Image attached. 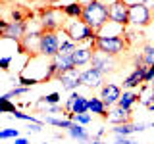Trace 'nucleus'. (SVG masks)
<instances>
[{"label":"nucleus","instance_id":"0eeeda50","mask_svg":"<svg viewBox=\"0 0 154 144\" xmlns=\"http://www.w3.org/2000/svg\"><path fill=\"white\" fill-rule=\"evenodd\" d=\"M41 29L42 33H56L62 27V19H60V10L58 8H42L41 10Z\"/></svg>","mask_w":154,"mask_h":144},{"label":"nucleus","instance_id":"c756f323","mask_svg":"<svg viewBox=\"0 0 154 144\" xmlns=\"http://www.w3.org/2000/svg\"><path fill=\"white\" fill-rule=\"evenodd\" d=\"M10 64H12V56H4V58H0V69L8 71V69H10Z\"/></svg>","mask_w":154,"mask_h":144},{"label":"nucleus","instance_id":"6ab92c4d","mask_svg":"<svg viewBox=\"0 0 154 144\" xmlns=\"http://www.w3.org/2000/svg\"><path fill=\"white\" fill-rule=\"evenodd\" d=\"M67 133H69V136H71V138H75V140H77V142H81V144H89V142H91L89 133L85 131V125L73 123V125H71V129H67Z\"/></svg>","mask_w":154,"mask_h":144},{"label":"nucleus","instance_id":"423d86ee","mask_svg":"<svg viewBox=\"0 0 154 144\" xmlns=\"http://www.w3.org/2000/svg\"><path fill=\"white\" fill-rule=\"evenodd\" d=\"M108 14H110V21L116 23L119 27H127L129 25V4H125L123 0H114L108 4Z\"/></svg>","mask_w":154,"mask_h":144},{"label":"nucleus","instance_id":"a19ab883","mask_svg":"<svg viewBox=\"0 0 154 144\" xmlns=\"http://www.w3.org/2000/svg\"><path fill=\"white\" fill-rule=\"evenodd\" d=\"M150 85H152V88H154V81H152V83H150Z\"/></svg>","mask_w":154,"mask_h":144},{"label":"nucleus","instance_id":"9b49d317","mask_svg":"<svg viewBox=\"0 0 154 144\" xmlns=\"http://www.w3.org/2000/svg\"><path fill=\"white\" fill-rule=\"evenodd\" d=\"M56 81H60L62 88L69 90V92H75L77 86H81V71L79 67H73L69 71H64V73L56 75Z\"/></svg>","mask_w":154,"mask_h":144},{"label":"nucleus","instance_id":"ddd939ff","mask_svg":"<svg viewBox=\"0 0 154 144\" xmlns=\"http://www.w3.org/2000/svg\"><path fill=\"white\" fill-rule=\"evenodd\" d=\"M122 94H123L122 88L114 83H106L102 88H100V98L104 100V104L108 106V108H112V106L118 104L119 98H122Z\"/></svg>","mask_w":154,"mask_h":144},{"label":"nucleus","instance_id":"f3484780","mask_svg":"<svg viewBox=\"0 0 154 144\" xmlns=\"http://www.w3.org/2000/svg\"><path fill=\"white\" fill-rule=\"evenodd\" d=\"M89 112L100 115V117H104V119H108L110 108L104 104V100L100 98V96H98V98H96V96H93V98H89Z\"/></svg>","mask_w":154,"mask_h":144},{"label":"nucleus","instance_id":"7ed1b4c3","mask_svg":"<svg viewBox=\"0 0 154 144\" xmlns=\"http://www.w3.org/2000/svg\"><path fill=\"white\" fill-rule=\"evenodd\" d=\"M127 48H129V42L125 37H96V40L93 44V50L104 52V54L114 56V58H118Z\"/></svg>","mask_w":154,"mask_h":144},{"label":"nucleus","instance_id":"f257e3e1","mask_svg":"<svg viewBox=\"0 0 154 144\" xmlns=\"http://www.w3.org/2000/svg\"><path fill=\"white\" fill-rule=\"evenodd\" d=\"M81 19H83L93 31H96V35H98V31L110 21L108 4L102 2V0H94V2H91L89 6L83 8V16H81Z\"/></svg>","mask_w":154,"mask_h":144},{"label":"nucleus","instance_id":"6e6552de","mask_svg":"<svg viewBox=\"0 0 154 144\" xmlns=\"http://www.w3.org/2000/svg\"><path fill=\"white\" fill-rule=\"evenodd\" d=\"M118 58H114V56H108V54H104V52H98V50H94L93 52V60H91V67H94V69H98L100 73H112V71L118 69Z\"/></svg>","mask_w":154,"mask_h":144},{"label":"nucleus","instance_id":"7c9ffc66","mask_svg":"<svg viewBox=\"0 0 154 144\" xmlns=\"http://www.w3.org/2000/svg\"><path fill=\"white\" fill-rule=\"evenodd\" d=\"M154 81V65H148L146 75H144V83H152Z\"/></svg>","mask_w":154,"mask_h":144},{"label":"nucleus","instance_id":"c03bdc74","mask_svg":"<svg viewBox=\"0 0 154 144\" xmlns=\"http://www.w3.org/2000/svg\"><path fill=\"white\" fill-rule=\"evenodd\" d=\"M104 144H108V142H104ZM114 144H116V142H114Z\"/></svg>","mask_w":154,"mask_h":144},{"label":"nucleus","instance_id":"4468645a","mask_svg":"<svg viewBox=\"0 0 154 144\" xmlns=\"http://www.w3.org/2000/svg\"><path fill=\"white\" fill-rule=\"evenodd\" d=\"M108 121L114 125H125V123H131V110H123L119 106H114L108 113Z\"/></svg>","mask_w":154,"mask_h":144},{"label":"nucleus","instance_id":"2eb2a0df","mask_svg":"<svg viewBox=\"0 0 154 144\" xmlns=\"http://www.w3.org/2000/svg\"><path fill=\"white\" fill-rule=\"evenodd\" d=\"M93 52L94 50L91 46H77V50L73 52V64H75V67L91 64V60H93Z\"/></svg>","mask_w":154,"mask_h":144},{"label":"nucleus","instance_id":"f8f14e48","mask_svg":"<svg viewBox=\"0 0 154 144\" xmlns=\"http://www.w3.org/2000/svg\"><path fill=\"white\" fill-rule=\"evenodd\" d=\"M146 69H148L146 64L135 65V69L123 79V88L131 90V88H137L139 85H143V83H144V75H146Z\"/></svg>","mask_w":154,"mask_h":144},{"label":"nucleus","instance_id":"1a4fd4ad","mask_svg":"<svg viewBox=\"0 0 154 144\" xmlns=\"http://www.w3.org/2000/svg\"><path fill=\"white\" fill-rule=\"evenodd\" d=\"M60 37L56 33H42L41 35V48H38V54L45 56V58H54L58 52H60Z\"/></svg>","mask_w":154,"mask_h":144},{"label":"nucleus","instance_id":"58836bf2","mask_svg":"<svg viewBox=\"0 0 154 144\" xmlns=\"http://www.w3.org/2000/svg\"><path fill=\"white\" fill-rule=\"evenodd\" d=\"M148 110H150V112H154V104H152V106H150V108H148Z\"/></svg>","mask_w":154,"mask_h":144},{"label":"nucleus","instance_id":"dca6fc26","mask_svg":"<svg viewBox=\"0 0 154 144\" xmlns=\"http://www.w3.org/2000/svg\"><path fill=\"white\" fill-rule=\"evenodd\" d=\"M52 64L56 67V75L64 73V71H69L73 69L75 64H73V56H62V54H56L52 58Z\"/></svg>","mask_w":154,"mask_h":144},{"label":"nucleus","instance_id":"ea45409f","mask_svg":"<svg viewBox=\"0 0 154 144\" xmlns=\"http://www.w3.org/2000/svg\"><path fill=\"white\" fill-rule=\"evenodd\" d=\"M48 2H50V4H54V2H58V0H48Z\"/></svg>","mask_w":154,"mask_h":144},{"label":"nucleus","instance_id":"2f4dec72","mask_svg":"<svg viewBox=\"0 0 154 144\" xmlns=\"http://www.w3.org/2000/svg\"><path fill=\"white\" fill-rule=\"evenodd\" d=\"M42 125H45V123H29V127H27V131L29 133H41L42 131Z\"/></svg>","mask_w":154,"mask_h":144},{"label":"nucleus","instance_id":"aec40b11","mask_svg":"<svg viewBox=\"0 0 154 144\" xmlns=\"http://www.w3.org/2000/svg\"><path fill=\"white\" fill-rule=\"evenodd\" d=\"M62 14L69 19H81V16H83V6L79 2L66 4V6H62Z\"/></svg>","mask_w":154,"mask_h":144},{"label":"nucleus","instance_id":"f03ea898","mask_svg":"<svg viewBox=\"0 0 154 144\" xmlns=\"http://www.w3.org/2000/svg\"><path fill=\"white\" fill-rule=\"evenodd\" d=\"M64 33L66 37L69 38V40H73L75 44H89L93 48L94 40H96V31H93L83 19H71V21H67L64 27Z\"/></svg>","mask_w":154,"mask_h":144},{"label":"nucleus","instance_id":"cd10ccee","mask_svg":"<svg viewBox=\"0 0 154 144\" xmlns=\"http://www.w3.org/2000/svg\"><path fill=\"white\" fill-rule=\"evenodd\" d=\"M8 138H19V131L17 129H4V131H0V140H8Z\"/></svg>","mask_w":154,"mask_h":144},{"label":"nucleus","instance_id":"a878e982","mask_svg":"<svg viewBox=\"0 0 154 144\" xmlns=\"http://www.w3.org/2000/svg\"><path fill=\"white\" fill-rule=\"evenodd\" d=\"M141 56H143V64L154 65V44H146V46H144L143 52H141Z\"/></svg>","mask_w":154,"mask_h":144},{"label":"nucleus","instance_id":"4c0bfd02","mask_svg":"<svg viewBox=\"0 0 154 144\" xmlns=\"http://www.w3.org/2000/svg\"><path fill=\"white\" fill-rule=\"evenodd\" d=\"M104 133H106V131H104V129H100V131H98V133H96V136H94V138H100V136H104Z\"/></svg>","mask_w":154,"mask_h":144},{"label":"nucleus","instance_id":"e433bc0d","mask_svg":"<svg viewBox=\"0 0 154 144\" xmlns=\"http://www.w3.org/2000/svg\"><path fill=\"white\" fill-rule=\"evenodd\" d=\"M91 144H104V142L100 140V138H94V136H93V140H91Z\"/></svg>","mask_w":154,"mask_h":144},{"label":"nucleus","instance_id":"37998d69","mask_svg":"<svg viewBox=\"0 0 154 144\" xmlns=\"http://www.w3.org/2000/svg\"><path fill=\"white\" fill-rule=\"evenodd\" d=\"M133 144H139V142H133Z\"/></svg>","mask_w":154,"mask_h":144},{"label":"nucleus","instance_id":"412c9836","mask_svg":"<svg viewBox=\"0 0 154 144\" xmlns=\"http://www.w3.org/2000/svg\"><path fill=\"white\" fill-rule=\"evenodd\" d=\"M137 102H139V94L131 92V90H123L122 98H119V102L116 106H119V108H123V110H131Z\"/></svg>","mask_w":154,"mask_h":144},{"label":"nucleus","instance_id":"f704fd0d","mask_svg":"<svg viewBox=\"0 0 154 144\" xmlns=\"http://www.w3.org/2000/svg\"><path fill=\"white\" fill-rule=\"evenodd\" d=\"M14 144H29V140L23 138V136H19V138H14Z\"/></svg>","mask_w":154,"mask_h":144},{"label":"nucleus","instance_id":"473e14b6","mask_svg":"<svg viewBox=\"0 0 154 144\" xmlns=\"http://www.w3.org/2000/svg\"><path fill=\"white\" fill-rule=\"evenodd\" d=\"M135 140H131L129 136H116V144H133Z\"/></svg>","mask_w":154,"mask_h":144},{"label":"nucleus","instance_id":"c85d7f7f","mask_svg":"<svg viewBox=\"0 0 154 144\" xmlns=\"http://www.w3.org/2000/svg\"><path fill=\"white\" fill-rule=\"evenodd\" d=\"M0 102H2V112H4V113H14V112H17L16 106L10 102V100H0Z\"/></svg>","mask_w":154,"mask_h":144},{"label":"nucleus","instance_id":"c9c22d12","mask_svg":"<svg viewBox=\"0 0 154 144\" xmlns=\"http://www.w3.org/2000/svg\"><path fill=\"white\" fill-rule=\"evenodd\" d=\"M77 2H79V4H81V6H83V8H85V6H89V4H91V2H94V0H77Z\"/></svg>","mask_w":154,"mask_h":144},{"label":"nucleus","instance_id":"79ce46f5","mask_svg":"<svg viewBox=\"0 0 154 144\" xmlns=\"http://www.w3.org/2000/svg\"><path fill=\"white\" fill-rule=\"evenodd\" d=\"M152 127H154V121H152Z\"/></svg>","mask_w":154,"mask_h":144},{"label":"nucleus","instance_id":"4be33fe9","mask_svg":"<svg viewBox=\"0 0 154 144\" xmlns=\"http://www.w3.org/2000/svg\"><path fill=\"white\" fill-rule=\"evenodd\" d=\"M139 102L143 106H146V108H150L154 104V88H152V85L144 83V86L139 90Z\"/></svg>","mask_w":154,"mask_h":144},{"label":"nucleus","instance_id":"20e7f679","mask_svg":"<svg viewBox=\"0 0 154 144\" xmlns=\"http://www.w3.org/2000/svg\"><path fill=\"white\" fill-rule=\"evenodd\" d=\"M152 21V10L144 2H135L129 6V25L135 29H144Z\"/></svg>","mask_w":154,"mask_h":144},{"label":"nucleus","instance_id":"5701e85b","mask_svg":"<svg viewBox=\"0 0 154 144\" xmlns=\"http://www.w3.org/2000/svg\"><path fill=\"white\" fill-rule=\"evenodd\" d=\"M71 113H89V98L87 96H81L77 94L75 102H73V110Z\"/></svg>","mask_w":154,"mask_h":144},{"label":"nucleus","instance_id":"bb28decb","mask_svg":"<svg viewBox=\"0 0 154 144\" xmlns=\"http://www.w3.org/2000/svg\"><path fill=\"white\" fill-rule=\"evenodd\" d=\"M91 113H75L73 117H71V121L73 123H79V125H89L91 123Z\"/></svg>","mask_w":154,"mask_h":144},{"label":"nucleus","instance_id":"72a5a7b5","mask_svg":"<svg viewBox=\"0 0 154 144\" xmlns=\"http://www.w3.org/2000/svg\"><path fill=\"white\" fill-rule=\"evenodd\" d=\"M62 112V108L58 104H54V106H48L46 108V113H60Z\"/></svg>","mask_w":154,"mask_h":144},{"label":"nucleus","instance_id":"9d476101","mask_svg":"<svg viewBox=\"0 0 154 144\" xmlns=\"http://www.w3.org/2000/svg\"><path fill=\"white\" fill-rule=\"evenodd\" d=\"M81 85L87 86V88H91V90L102 88L106 85L104 83V73H100L98 69H94V67H89V69L81 71Z\"/></svg>","mask_w":154,"mask_h":144},{"label":"nucleus","instance_id":"a211bd4d","mask_svg":"<svg viewBox=\"0 0 154 144\" xmlns=\"http://www.w3.org/2000/svg\"><path fill=\"white\" fill-rule=\"evenodd\" d=\"M146 125L144 123H139V125H133V123H125V125H116L112 129V133L116 136H129L133 133H139V131H144Z\"/></svg>","mask_w":154,"mask_h":144},{"label":"nucleus","instance_id":"393cba45","mask_svg":"<svg viewBox=\"0 0 154 144\" xmlns=\"http://www.w3.org/2000/svg\"><path fill=\"white\" fill-rule=\"evenodd\" d=\"M42 121L48 125H54V127H60V129H71V125H73L71 119H58V117H50V115H46Z\"/></svg>","mask_w":154,"mask_h":144},{"label":"nucleus","instance_id":"b1692460","mask_svg":"<svg viewBox=\"0 0 154 144\" xmlns=\"http://www.w3.org/2000/svg\"><path fill=\"white\" fill-rule=\"evenodd\" d=\"M60 102V92H50V94H46V96H42L41 100L37 102V108H48V106H54Z\"/></svg>","mask_w":154,"mask_h":144},{"label":"nucleus","instance_id":"39448f33","mask_svg":"<svg viewBox=\"0 0 154 144\" xmlns=\"http://www.w3.org/2000/svg\"><path fill=\"white\" fill-rule=\"evenodd\" d=\"M27 31H29L27 21H6V19L0 21V35H2V38H6V40L19 42L27 35Z\"/></svg>","mask_w":154,"mask_h":144}]
</instances>
